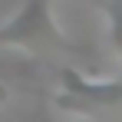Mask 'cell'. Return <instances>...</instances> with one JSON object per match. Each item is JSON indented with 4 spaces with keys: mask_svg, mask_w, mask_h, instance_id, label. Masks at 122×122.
<instances>
[{
    "mask_svg": "<svg viewBox=\"0 0 122 122\" xmlns=\"http://www.w3.org/2000/svg\"><path fill=\"white\" fill-rule=\"evenodd\" d=\"M122 102V79H89L76 69H63V109L86 112V109H109Z\"/></svg>",
    "mask_w": 122,
    "mask_h": 122,
    "instance_id": "cell-2",
    "label": "cell"
},
{
    "mask_svg": "<svg viewBox=\"0 0 122 122\" xmlns=\"http://www.w3.org/2000/svg\"><path fill=\"white\" fill-rule=\"evenodd\" d=\"M3 106H10V89L0 82V109H3Z\"/></svg>",
    "mask_w": 122,
    "mask_h": 122,
    "instance_id": "cell-3",
    "label": "cell"
},
{
    "mask_svg": "<svg viewBox=\"0 0 122 122\" xmlns=\"http://www.w3.org/2000/svg\"><path fill=\"white\" fill-rule=\"evenodd\" d=\"M53 0H26L17 17H10L7 26H0V46H69V40L60 33L50 10Z\"/></svg>",
    "mask_w": 122,
    "mask_h": 122,
    "instance_id": "cell-1",
    "label": "cell"
}]
</instances>
